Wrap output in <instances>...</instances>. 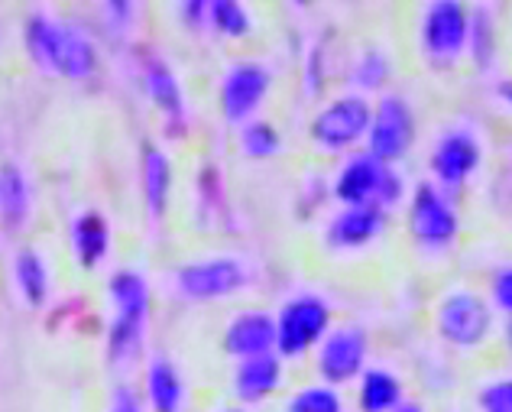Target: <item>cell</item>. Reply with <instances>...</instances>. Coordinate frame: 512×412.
I'll return each instance as SVG.
<instances>
[{
  "instance_id": "1",
  "label": "cell",
  "mask_w": 512,
  "mask_h": 412,
  "mask_svg": "<svg viewBox=\"0 0 512 412\" xmlns=\"http://www.w3.org/2000/svg\"><path fill=\"white\" fill-rule=\"evenodd\" d=\"M107 292H111V299L117 305L107 348H111V361L120 364L127 354L140 348V338L146 328V312H150V289H146V279L137 270H117L111 276Z\"/></svg>"
},
{
  "instance_id": "2",
  "label": "cell",
  "mask_w": 512,
  "mask_h": 412,
  "mask_svg": "<svg viewBox=\"0 0 512 412\" xmlns=\"http://www.w3.org/2000/svg\"><path fill=\"white\" fill-rule=\"evenodd\" d=\"M334 195L341 198L344 208H389L402 198V179L393 172V166L383 163L370 153L354 156L350 163L338 172L334 182Z\"/></svg>"
},
{
  "instance_id": "3",
  "label": "cell",
  "mask_w": 512,
  "mask_h": 412,
  "mask_svg": "<svg viewBox=\"0 0 512 412\" xmlns=\"http://www.w3.org/2000/svg\"><path fill=\"white\" fill-rule=\"evenodd\" d=\"M331 331V309L318 296H295L279 309L276 318V351L282 357H302Z\"/></svg>"
},
{
  "instance_id": "4",
  "label": "cell",
  "mask_w": 512,
  "mask_h": 412,
  "mask_svg": "<svg viewBox=\"0 0 512 412\" xmlns=\"http://www.w3.org/2000/svg\"><path fill=\"white\" fill-rule=\"evenodd\" d=\"M438 331L454 348H477L493 331V312L477 292H448L438 305Z\"/></svg>"
},
{
  "instance_id": "5",
  "label": "cell",
  "mask_w": 512,
  "mask_h": 412,
  "mask_svg": "<svg viewBox=\"0 0 512 412\" xmlns=\"http://www.w3.org/2000/svg\"><path fill=\"white\" fill-rule=\"evenodd\" d=\"M370 121H373L370 101L360 98V95H347V98L325 104V108L315 114L312 140L331 153H341V150H350V146L367 137Z\"/></svg>"
},
{
  "instance_id": "6",
  "label": "cell",
  "mask_w": 512,
  "mask_h": 412,
  "mask_svg": "<svg viewBox=\"0 0 512 412\" xmlns=\"http://www.w3.org/2000/svg\"><path fill=\"white\" fill-rule=\"evenodd\" d=\"M415 143V114L406 98L386 95L376 101L373 121L367 130V146L370 156L383 159V163H396L402 159Z\"/></svg>"
},
{
  "instance_id": "7",
  "label": "cell",
  "mask_w": 512,
  "mask_h": 412,
  "mask_svg": "<svg viewBox=\"0 0 512 412\" xmlns=\"http://www.w3.org/2000/svg\"><path fill=\"white\" fill-rule=\"evenodd\" d=\"M175 283L185 299H227L247 286V267L237 257H211L182 267Z\"/></svg>"
},
{
  "instance_id": "8",
  "label": "cell",
  "mask_w": 512,
  "mask_h": 412,
  "mask_svg": "<svg viewBox=\"0 0 512 412\" xmlns=\"http://www.w3.org/2000/svg\"><path fill=\"white\" fill-rule=\"evenodd\" d=\"M457 228H461V218L448 198L435 185L422 182L409 205V231L415 241L422 247H448L457 237Z\"/></svg>"
},
{
  "instance_id": "9",
  "label": "cell",
  "mask_w": 512,
  "mask_h": 412,
  "mask_svg": "<svg viewBox=\"0 0 512 412\" xmlns=\"http://www.w3.org/2000/svg\"><path fill=\"white\" fill-rule=\"evenodd\" d=\"M363 364H367V335L357 325L334 328L318 344V374L325 377L328 387L360 377Z\"/></svg>"
},
{
  "instance_id": "10",
  "label": "cell",
  "mask_w": 512,
  "mask_h": 412,
  "mask_svg": "<svg viewBox=\"0 0 512 412\" xmlns=\"http://www.w3.org/2000/svg\"><path fill=\"white\" fill-rule=\"evenodd\" d=\"M470 17L457 0H435L422 20V46L431 59H457L467 46Z\"/></svg>"
},
{
  "instance_id": "11",
  "label": "cell",
  "mask_w": 512,
  "mask_h": 412,
  "mask_svg": "<svg viewBox=\"0 0 512 412\" xmlns=\"http://www.w3.org/2000/svg\"><path fill=\"white\" fill-rule=\"evenodd\" d=\"M269 91V72L260 62H237L221 82V111L231 124H244Z\"/></svg>"
},
{
  "instance_id": "12",
  "label": "cell",
  "mask_w": 512,
  "mask_h": 412,
  "mask_svg": "<svg viewBox=\"0 0 512 412\" xmlns=\"http://www.w3.org/2000/svg\"><path fill=\"white\" fill-rule=\"evenodd\" d=\"M477 166H480V143L467 130H451L431 150V172L444 185H464L474 176Z\"/></svg>"
},
{
  "instance_id": "13",
  "label": "cell",
  "mask_w": 512,
  "mask_h": 412,
  "mask_svg": "<svg viewBox=\"0 0 512 412\" xmlns=\"http://www.w3.org/2000/svg\"><path fill=\"white\" fill-rule=\"evenodd\" d=\"M224 351L247 361V357L276 351V318L266 312H240L224 331Z\"/></svg>"
},
{
  "instance_id": "14",
  "label": "cell",
  "mask_w": 512,
  "mask_h": 412,
  "mask_svg": "<svg viewBox=\"0 0 512 412\" xmlns=\"http://www.w3.org/2000/svg\"><path fill=\"white\" fill-rule=\"evenodd\" d=\"M386 224V211L383 208H344L338 218L331 221L328 228V244L338 247V250H354V247H363L370 244L373 237H380Z\"/></svg>"
},
{
  "instance_id": "15",
  "label": "cell",
  "mask_w": 512,
  "mask_h": 412,
  "mask_svg": "<svg viewBox=\"0 0 512 412\" xmlns=\"http://www.w3.org/2000/svg\"><path fill=\"white\" fill-rule=\"evenodd\" d=\"M52 75H65V78H88L94 72V46L91 39L72 23H59L56 26V49H52Z\"/></svg>"
},
{
  "instance_id": "16",
  "label": "cell",
  "mask_w": 512,
  "mask_h": 412,
  "mask_svg": "<svg viewBox=\"0 0 512 412\" xmlns=\"http://www.w3.org/2000/svg\"><path fill=\"white\" fill-rule=\"evenodd\" d=\"M282 383V361L279 354H260L240 361L234 370V393L244 403H260L269 393H276Z\"/></svg>"
},
{
  "instance_id": "17",
  "label": "cell",
  "mask_w": 512,
  "mask_h": 412,
  "mask_svg": "<svg viewBox=\"0 0 512 412\" xmlns=\"http://www.w3.org/2000/svg\"><path fill=\"white\" fill-rule=\"evenodd\" d=\"M146 396H150L153 412H182L185 383L169 357H153L146 370Z\"/></svg>"
},
{
  "instance_id": "18",
  "label": "cell",
  "mask_w": 512,
  "mask_h": 412,
  "mask_svg": "<svg viewBox=\"0 0 512 412\" xmlns=\"http://www.w3.org/2000/svg\"><path fill=\"white\" fill-rule=\"evenodd\" d=\"M402 403V383L389 370H363L360 377V409L363 412H393Z\"/></svg>"
},
{
  "instance_id": "19",
  "label": "cell",
  "mask_w": 512,
  "mask_h": 412,
  "mask_svg": "<svg viewBox=\"0 0 512 412\" xmlns=\"http://www.w3.org/2000/svg\"><path fill=\"white\" fill-rule=\"evenodd\" d=\"M169 182H172V169H169L166 153L146 143L143 146V189H146V205H150L153 218L163 215L166 198H169Z\"/></svg>"
},
{
  "instance_id": "20",
  "label": "cell",
  "mask_w": 512,
  "mask_h": 412,
  "mask_svg": "<svg viewBox=\"0 0 512 412\" xmlns=\"http://www.w3.org/2000/svg\"><path fill=\"white\" fill-rule=\"evenodd\" d=\"M26 211H30V185L20 166L4 163L0 166V218H4L10 228L23 224Z\"/></svg>"
},
{
  "instance_id": "21",
  "label": "cell",
  "mask_w": 512,
  "mask_h": 412,
  "mask_svg": "<svg viewBox=\"0 0 512 412\" xmlns=\"http://www.w3.org/2000/svg\"><path fill=\"white\" fill-rule=\"evenodd\" d=\"M72 241H75V254L82 267H94L104 254H107V244H111V234H107V224L101 215H82L75 221L72 228Z\"/></svg>"
},
{
  "instance_id": "22",
  "label": "cell",
  "mask_w": 512,
  "mask_h": 412,
  "mask_svg": "<svg viewBox=\"0 0 512 412\" xmlns=\"http://www.w3.org/2000/svg\"><path fill=\"white\" fill-rule=\"evenodd\" d=\"M13 273H17V286L23 292V299L30 305H39L46 299L49 292V273H46V263L36 250H20L17 263H13Z\"/></svg>"
},
{
  "instance_id": "23",
  "label": "cell",
  "mask_w": 512,
  "mask_h": 412,
  "mask_svg": "<svg viewBox=\"0 0 512 412\" xmlns=\"http://www.w3.org/2000/svg\"><path fill=\"white\" fill-rule=\"evenodd\" d=\"M146 85H150V95H153V101L163 108L172 121H179L182 117V108H185V101H182V88H179V82H175V75L166 69L163 62H150L146 65Z\"/></svg>"
},
{
  "instance_id": "24",
  "label": "cell",
  "mask_w": 512,
  "mask_h": 412,
  "mask_svg": "<svg viewBox=\"0 0 512 412\" xmlns=\"http://www.w3.org/2000/svg\"><path fill=\"white\" fill-rule=\"evenodd\" d=\"M286 412H344V403L334 387L318 383V387H305L292 393L286 400Z\"/></svg>"
},
{
  "instance_id": "25",
  "label": "cell",
  "mask_w": 512,
  "mask_h": 412,
  "mask_svg": "<svg viewBox=\"0 0 512 412\" xmlns=\"http://www.w3.org/2000/svg\"><path fill=\"white\" fill-rule=\"evenodd\" d=\"M208 23L224 36L250 33V13L244 4H234V0H214V4H208Z\"/></svg>"
},
{
  "instance_id": "26",
  "label": "cell",
  "mask_w": 512,
  "mask_h": 412,
  "mask_svg": "<svg viewBox=\"0 0 512 412\" xmlns=\"http://www.w3.org/2000/svg\"><path fill=\"white\" fill-rule=\"evenodd\" d=\"M240 146H244L247 156H256V159L273 156L279 150V134L269 121H250L240 130Z\"/></svg>"
},
{
  "instance_id": "27",
  "label": "cell",
  "mask_w": 512,
  "mask_h": 412,
  "mask_svg": "<svg viewBox=\"0 0 512 412\" xmlns=\"http://www.w3.org/2000/svg\"><path fill=\"white\" fill-rule=\"evenodd\" d=\"M386 78H389V62H386L383 52H376V49H370L367 56L357 62V69H354V82L360 88H367V91L383 88Z\"/></svg>"
},
{
  "instance_id": "28",
  "label": "cell",
  "mask_w": 512,
  "mask_h": 412,
  "mask_svg": "<svg viewBox=\"0 0 512 412\" xmlns=\"http://www.w3.org/2000/svg\"><path fill=\"white\" fill-rule=\"evenodd\" d=\"M480 412H512V377L493 380L477 396Z\"/></svg>"
},
{
  "instance_id": "29",
  "label": "cell",
  "mask_w": 512,
  "mask_h": 412,
  "mask_svg": "<svg viewBox=\"0 0 512 412\" xmlns=\"http://www.w3.org/2000/svg\"><path fill=\"white\" fill-rule=\"evenodd\" d=\"M493 305L512 318V267H503L493 276Z\"/></svg>"
},
{
  "instance_id": "30",
  "label": "cell",
  "mask_w": 512,
  "mask_h": 412,
  "mask_svg": "<svg viewBox=\"0 0 512 412\" xmlns=\"http://www.w3.org/2000/svg\"><path fill=\"white\" fill-rule=\"evenodd\" d=\"M111 412H143L137 393H130L127 387L114 390V396H111Z\"/></svg>"
},
{
  "instance_id": "31",
  "label": "cell",
  "mask_w": 512,
  "mask_h": 412,
  "mask_svg": "<svg viewBox=\"0 0 512 412\" xmlns=\"http://www.w3.org/2000/svg\"><path fill=\"white\" fill-rule=\"evenodd\" d=\"M496 91H500V98L509 104V108H512V78H503V82L500 85H496Z\"/></svg>"
},
{
  "instance_id": "32",
  "label": "cell",
  "mask_w": 512,
  "mask_h": 412,
  "mask_svg": "<svg viewBox=\"0 0 512 412\" xmlns=\"http://www.w3.org/2000/svg\"><path fill=\"white\" fill-rule=\"evenodd\" d=\"M393 412H425V409H422L419 403H406V400H402Z\"/></svg>"
},
{
  "instance_id": "33",
  "label": "cell",
  "mask_w": 512,
  "mask_h": 412,
  "mask_svg": "<svg viewBox=\"0 0 512 412\" xmlns=\"http://www.w3.org/2000/svg\"><path fill=\"white\" fill-rule=\"evenodd\" d=\"M506 344H509V351H512V318H509V325H506Z\"/></svg>"
},
{
  "instance_id": "34",
  "label": "cell",
  "mask_w": 512,
  "mask_h": 412,
  "mask_svg": "<svg viewBox=\"0 0 512 412\" xmlns=\"http://www.w3.org/2000/svg\"><path fill=\"white\" fill-rule=\"evenodd\" d=\"M221 412H247V409H221Z\"/></svg>"
}]
</instances>
